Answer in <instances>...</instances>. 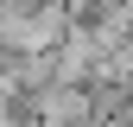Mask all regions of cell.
Wrapping results in <instances>:
<instances>
[{
	"instance_id": "6da1fadb",
	"label": "cell",
	"mask_w": 133,
	"mask_h": 127,
	"mask_svg": "<svg viewBox=\"0 0 133 127\" xmlns=\"http://www.w3.org/2000/svg\"><path fill=\"white\" fill-rule=\"evenodd\" d=\"M32 121L38 127H102V102L89 83H44L32 95Z\"/></svg>"
}]
</instances>
